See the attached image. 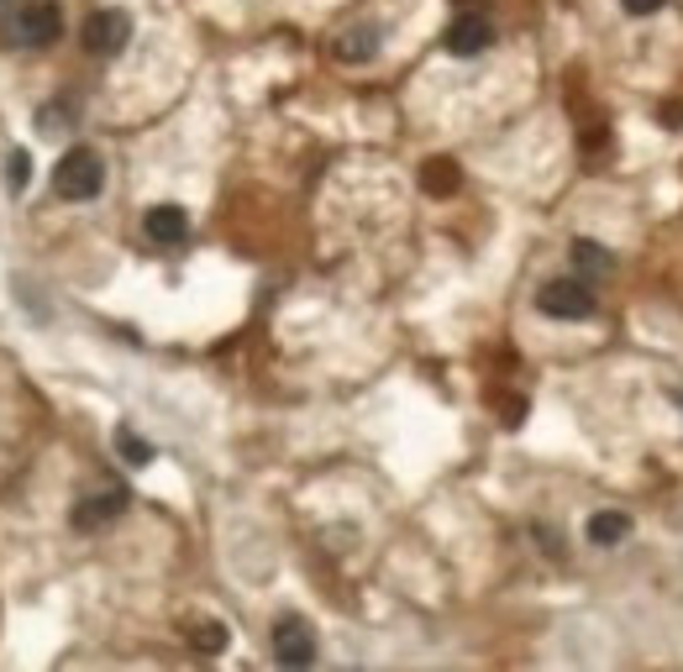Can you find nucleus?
Instances as JSON below:
<instances>
[{
	"instance_id": "9d476101",
	"label": "nucleus",
	"mask_w": 683,
	"mask_h": 672,
	"mask_svg": "<svg viewBox=\"0 0 683 672\" xmlns=\"http://www.w3.org/2000/svg\"><path fill=\"white\" fill-rule=\"evenodd\" d=\"M625 536H631V521H625L621 510H599V515H589V541H595V547H615Z\"/></svg>"
},
{
	"instance_id": "dca6fc26",
	"label": "nucleus",
	"mask_w": 683,
	"mask_h": 672,
	"mask_svg": "<svg viewBox=\"0 0 683 672\" xmlns=\"http://www.w3.org/2000/svg\"><path fill=\"white\" fill-rule=\"evenodd\" d=\"M631 16H652V11H662V0H621Z\"/></svg>"
},
{
	"instance_id": "ddd939ff",
	"label": "nucleus",
	"mask_w": 683,
	"mask_h": 672,
	"mask_svg": "<svg viewBox=\"0 0 683 672\" xmlns=\"http://www.w3.org/2000/svg\"><path fill=\"white\" fill-rule=\"evenodd\" d=\"M573 264L584 268V273H610V253H605L599 242H584V236H578V242H573Z\"/></svg>"
},
{
	"instance_id": "7ed1b4c3",
	"label": "nucleus",
	"mask_w": 683,
	"mask_h": 672,
	"mask_svg": "<svg viewBox=\"0 0 683 672\" xmlns=\"http://www.w3.org/2000/svg\"><path fill=\"white\" fill-rule=\"evenodd\" d=\"M63 32V11L53 0H32L16 11V22H11V42H22V48H48V42H59Z\"/></svg>"
},
{
	"instance_id": "6e6552de",
	"label": "nucleus",
	"mask_w": 683,
	"mask_h": 672,
	"mask_svg": "<svg viewBox=\"0 0 683 672\" xmlns=\"http://www.w3.org/2000/svg\"><path fill=\"white\" fill-rule=\"evenodd\" d=\"M121 504H126V494H121V489H111V494H100V499H80V510H74V526H80V530L106 526V521H117V515H121Z\"/></svg>"
},
{
	"instance_id": "f8f14e48",
	"label": "nucleus",
	"mask_w": 683,
	"mask_h": 672,
	"mask_svg": "<svg viewBox=\"0 0 683 672\" xmlns=\"http://www.w3.org/2000/svg\"><path fill=\"white\" fill-rule=\"evenodd\" d=\"M117 452H121V463H132V468H148L153 463V441H143L137 431H126V426L117 431Z\"/></svg>"
},
{
	"instance_id": "0eeeda50",
	"label": "nucleus",
	"mask_w": 683,
	"mask_h": 672,
	"mask_svg": "<svg viewBox=\"0 0 683 672\" xmlns=\"http://www.w3.org/2000/svg\"><path fill=\"white\" fill-rule=\"evenodd\" d=\"M143 232H148L153 247H184L190 242V216L179 205H153L143 216Z\"/></svg>"
},
{
	"instance_id": "39448f33",
	"label": "nucleus",
	"mask_w": 683,
	"mask_h": 672,
	"mask_svg": "<svg viewBox=\"0 0 683 672\" xmlns=\"http://www.w3.org/2000/svg\"><path fill=\"white\" fill-rule=\"evenodd\" d=\"M273 657H279L284 668H310V662H316V636H310V625H305L300 614H284V620L273 625Z\"/></svg>"
},
{
	"instance_id": "4468645a",
	"label": "nucleus",
	"mask_w": 683,
	"mask_h": 672,
	"mask_svg": "<svg viewBox=\"0 0 683 672\" xmlns=\"http://www.w3.org/2000/svg\"><path fill=\"white\" fill-rule=\"evenodd\" d=\"M27 179H32V158L27 152H11V158H5V184H11V195H22Z\"/></svg>"
},
{
	"instance_id": "f257e3e1",
	"label": "nucleus",
	"mask_w": 683,
	"mask_h": 672,
	"mask_svg": "<svg viewBox=\"0 0 683 672\" xmlns=\"http://www.w3.org/2000/svg\"><path fill=\"white\" fill-rule=\"evenodd\" d=\"M100 184H106V163H100L95 147H69L59 158V169H53V195L59 200H74V205L95 200Z\"/></svg>"
},
{
	"instance_id": "1a4fd4ad",
	"label": "nucleus",
	"mask_w": 683,
	"mask_h": 672,
	"mask_svg": "<svg viewBox=\"0 0 683 672\" xmlns=\"http://www.w3.org/2000/svg\"><path fill=\"white\" fill-rule=\"evenodd\" d=\"M458 184H463V174H458V163H452V158H431V163L420 169V190H426V195H437V200L452 195Z\"/></svg>"
},
{
	"instance_id": "423d86ee",
	"label": "nucleus",
	"mask_w": 683,
	"mask_h": 672,
	"mask_svg": "<svg viewBox=\"0 0 683 672\" xmlns=\"http://www.w3.org/2000/svg\"><path fill=\"white\" fill-rule=\"evenodd\" d=\"M495 42V27L478 16V11H463V16H452V27L442 32V48L447 53H458V59H474Z\"/></svg>"
},
{
	"instance_id": "2eb2a0df",
	"label": "nucleus",
	"mask_w": 683,
	"mask_h": 672,
	"mask_svg": "<svg viewBox=\"0 0 683 672\" xmlns=\"http://www.w3.org/2000/svg\"><path fill=\"white\" fill-rule=\"evenodd\" d=\"M190 642L200 646V651H221V646H227V625H200Z\"/></svg>"
},
{
	"instance_id": "f03ea898",
	"label": "nucleus",
	"mask_w": 683,
	"mask_h": 672,
	"mask_svg": "<svg viewBox=\"0 0 683 672\" xmlns=\"http://www.w3.org/2000/svg\"><path fill=\"white\" fill-rule=\"evenodd\" d=\"M536 305H541V316H552V321H589V316H595V290L578 284V279H552V284H541Z\"/></svg>"
},
{
	"instance_id": "9b49d317",
	"label": "nucleus",
	"mask_w": 683,
	"mask_h": 672,
	"mask_svg": "<svg viewBox=\"0 0 683 672\" xmlns=\"http://www.w3.org/2000/svg\"><path fill=\"white\" fill-rule=\"evenodd\" d=\"M374 48H379V27H357V32H347V37H337V59L342 63L374 59Z\"/></svg>"
},
{
	"instance_id": "20e7f679",
	"label": "nucleus",
	"mask_w": 683,
	"mask_h": 672,
	"mask_svg": "<svg viewBox=\"0 0 683 672\" xmlns=\"http://www.w3.org/2000/svg\"><path fill=\"white\" fill-rule=\"evenodd\" d=\"M126 42H132V16L117 11V5L95 11V16L85 22V48L95 53V59H111V53H121Z\"/></svg>"
}]
</instances>
